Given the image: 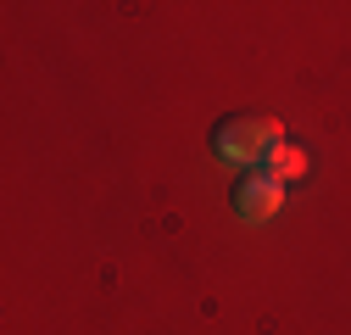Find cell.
Segmentation results:
<instances>
[{"mask_svg":"<svg viewBox=\"0 0 351 335\" xmlns=\"http://www.w3.org/2000/svg\"><path fill=\"white\" fill-rule=\"evenodd\" d=\"M279 146H285V129H279V117H268V112H229V117L212 123V151L223 162L262 168Z\"/></svg>","mask_w":351,"mask_h":335,"instance_id":"cell-1","label":"cell"},{"mask_svg":"<svg viewBox=\"0 0 351 335\" xmlns=\"http://www.w3.org/2000/svg\"><path fill=\"white\" fill-rule=\"evenodd\" d=\"M234 218L240 224H268L279 213V201H285V185L268 174V168H245V174L234 179Z\"/></svg>","mask_w":351,"mask_h":335,"instance_id":"cell-2","label":"cell"},{"mask_svg":"<svg viewBox=\"0 0 351 335\" xmlns=\"http://www.w3.org/2000/svg\"><path fill=\"white\" fill-rule=\"evenodd\" d=\"M262 168H268L279 185H290V179H301V174H306V157H301V146H290V140H285V146H279L268 162H262Z\"/></svg>","mask_w":351,"mask_h":335,"instance_id":"cell-3","label":"cell"}]
</instances>
